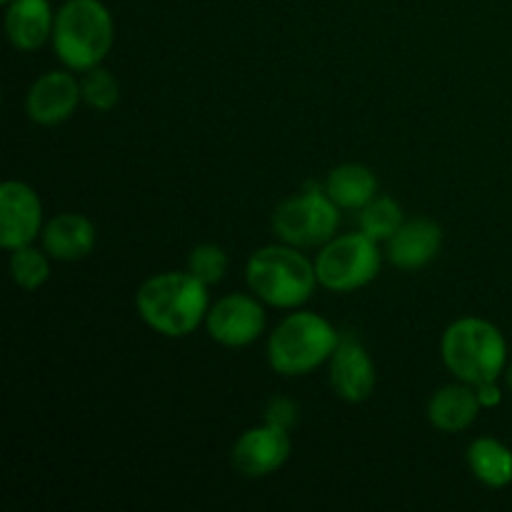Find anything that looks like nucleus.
Masks as SVG:
<instances>
[{
  "mask_svg": "<svg viewBox=\"0 0 512 512\" xmlns=\"http://www.w3.org/2000/svg\"><path fill=\"white\" fill-rule=\"evenodd\" d=\"M468 465L475 478L488 488H505L512 483V453L500 440H475L468 448Z\"/></svg>",
  "mask_w": 512,
  "mask_h": 512,
  "instance_id": "18",
  "label": "nucleus"
},
{
  "mask_svg": "<svg viewBox=\"0 0 512 512\" xmlns=\"http://www.w3.org/2000/svg\"><path fill=\"white\" fill-rule=\"evenodd\" d=\"M440 355L458 380L468 385L498 380L508 360V345L493 323L460 318L443 333Z\"/></svg>",
  "mask_w": 512,
  "mask_h": 512,
  "instance_id": "4",
  "label": "nucleus"
},
{
  "mask_svg": "<svg viewBox=\"0 0 512 512\" xmlns=\"http://www.w3.org/2000/svg\"><path fill=\"white\" fill-rule=\"evenodd\" d=\"M0 3H5V5H10V3H13V0H0Z\"/></svg>",
  "mask_w": 512,
  "mask_h": 512,
  "instance_id": "26",
  "label": "nucleus"
},
{
  "mask_svg": "<svg viewBox=\"0 0 512 512\" xmlns=\"http://www.w3.org/2000/svg\"><path fill=\"white\" fill-rule=\"evenodd\" d=\"M80 90H83L85 103L93 110H98V113H108L120 100L118 80H115V75L110 70L100 68V65L85 70L83 80H80Z\"/></svg>",
  "mask_w": 512,
  "mask_h": 512,
  "instance_id": "20",
  "label": "nucleus"
},
{
  "mask_svg": "<svg viewBox=\"0 0 512 512\" xmlns=\"http://www.w3.org/2000/svg\"><path fill=\"white\" fill-rule=\"evenodd\" d=\"M443 230L435 220L413 218L388 240V258L400 270H420L440 253Z\"/></svg>",
  "mask_w": 512,
  "mask_h": 512,
  "instance_id": "13",
  "label": "nucleus"
},
{
  "mask_svg": "<svg viewBox=\"0 0 512 512\" xmlns=\"http://www.w3.org/2000/svg\"><path fill=\"white\" fill-rule=\"evenodd\" d=\"M245 278L255 298L283 310L308 303L318 283L315 265L288 243L255 250L245 265Z\"/></svg>",
  "mask_w": 512,
  "mask_h": 512,
  "instance_id": "2",
  "label": "nucleus"
},
{
  "mask_svg": "<svg viewBox=\"0 0 512 512\" xmlns=\"http://www.w3.org/2000/svg\"><path fill=\"white\" fill-rule=\"evenodd\" d=\"M55 55L65 68L85 70L103 63L113 48V18L100 0H68L55 15Z\"/></svg>",
  "mask_w": 512,
  "mask_h": 512,
  "instance_id": "3",
  "label": "nucleus"
},
{
  "mask_svg": "<svg viewBox=\"0 0 512 512\" xmlns=\"http://www.w3.org/2000/svg\"><path fill=\"white\" fill-rule=\"evenodd\" d=\"M340 333L320 315L300 310L288 315L268 340V360L275 373L285 378L308 375L333 358Z\"/></svg>",
  "mask_w": 512,
  "mask_h": 512,
  "instance_id": "5",
  "label": "nucleus"
},
{
  "mask_svg": "<svg viewBox=\"0 0 512 512\" xmlns=\"http://www.w3.org/2000/svg\"><path fill=\"white\" fill-rule=\"evenodd\" d=\"M360 230H363L368 238H373L375 243H388L395 233L400 230V225L405 223L403 208L395 203L393 198H385V195H375L365 208H360Z\"/></svg>",
  "mask_w": 512,
  "mask_h": 512,
  "instance_id": "19",
  "label": "nucleus"
},
{
  "mask_svg": "<svg viewBox=\"0 0 512 512\" xmlns=\"http://www.w3.org/2000/svg\"><path fill=\"white\" fill-rule=\"evenodd\" d=\"M330 385L335 395L348 403H363L375 390V365L368 350L353 335H340L330 358Z\"/></svg>",
  "mask_w": 512,
  "mask_h": 512,
  "instance_id": "11",
  "label": "nucleus"
},
{
  "mask_svg": "<svg viewBox=\"0 0 512 512\" xmlns=\"http://www.w3.org/2000/svg\"><path fill=\"white\" fill-rule=\"evenodd\" d=\"M340 213L325 188L308 183L303 193L283 200L273 213V230L293 248H318L335 238Z\"/></svg>",
  "mask_w": 512,
  "mask_h": 512,
  "instance_id": "6",
  "label": "nucleus"
},
{
  "mask_svg": "<svg viewBox=\"0 0 512 512\" xmlns=\"http://www.w3.org/2000/svg\"><path fill=\"white\" fill-rule=\"evenodd\" d=\"M318 283L333 293H353L373 283L380 273L378 243L360 233L328 240L315 260Z\"/></svg>",
  "mask_w": 512,
  "mask_h": 512,
  "instance_id": "7",
  "label": "nucleus"
},
{
  "mask_svg": "<svg viewBox=\"0 0 512 512\" xmlns=\"http://www.w3.org/2000/svg\"><path fill=\"white\" fill-rule=\"evenodd\" d=\"M43 223L38 193L20 180H8L0 188V245L18 250L33 243Z\"/></svg>",
  "mask_w": 512,
  "mask_h": 512,
  "instance_id": "9",
  "label": "nucleus"
},
{
  "mask_svg": "<svg viewBox=\"0 0 512 512\" xmlns=\"http://www.w3.org/2000/svg\"><path fill=\"white\" fill-rule=\"evenodd\" d=\"M205 328L215 343L225 348H245L265 330V310L250 295H225L208 310Z\"/></svg>",
  "mask_w": 512,
  "mask_h": 512,
  "instance_id": "8",
  "label": "nucleus"
},
{
  "mask_svg": "<svg viewBox=\"0 0 512 512\" xmlns=\"http://www.w3.org/2000/svg\"><path fill=\"white\" fill-rule=\"evenodd\" d=\"M508 385H510V390H512V365H510V370H508Z\"/></svg>",
  "mask_w": 512,
  "mask_h": 512,
  "instance_id": "25",
  "label": "nucleus"
},
{
  "mask_svg": "<svg viewBox=\"0 0 512 512\" xmlns=\"http://www.w3.org/2000/svg\"><path fill=\"white\" fill-rule=\"evenodd\" d=\"M135 308L155 333L185 338L208 318V285L193 273L155 275L140 285Z\"/></svg>",
  "mask_w": 512,
  "mask_h": 512,
  "instance_id": "1",
  "label": "nucleus"
},
{
  "mask_svg": "<svg viewBox=\"0 0 512 512\" xmlns=\"http://www.w3.org/2000/svg\"><path fill=\"white\" fill-rule=\"evenodd\" d=\"M55 18L48 0H13L5 13V33L18 50H38L53 35Z\"/></svg>",
  "mask_w": 512,
  "mask_h": 512,
  "instance_id": "15",
  "label": "nucleus"
},
{
  "mask_svg": "<svg viewBox=\"0 0 512 512\" xmlns=\"http://www.w3.org/2000/svg\"><path fill=\"white\" fill-rule=\"evenodd\" d=\"M298 420V408L293 405V400L288 398H273L265 408V423L275 425V428L290 430Z\"/></svg>",
  "mask_w": 512,
  "mask_h": 512,
  "instance_id": "23",
  "label": "nucleus"
},
{
  "mask_svg": "<svg viewBox=\"0 0 512 512\" xmlns=\"http://www.w3.org/2000/svg\"><path fill=\"white\" fill-rule=\"evenodd\" d=\"M480 400L478 393L465 385H448V388L438 390L428 405V418L443 433H460V430L470 428L478 418Z\"/></svg>",
  "mask_w": 512,
  "mask_h": 512,
  "instance_id": "16",
  "label": "nucleus"
},
{
  "mask_svg": "<svg viewBox=\"0 0 512 512\" xmlns=\"http://www.w3.org/2000/svg\"><path fill=\"white\" fill-rule=\"evenodd\" d=\"M188 273L203 280L205 285H215L228 273V255L218 245H198L188 258Z\"/></svg>",
  "mask_w": 512,
  "mask_h": 512,
  "instance_id": "22",
  "label": "nucleus"
},
{
  "mask_svg": "<svg viewBox=\"0 0 512 512\" xmlns=\"http://www.w3.org/2000/svg\"><path fill=\"white\" fill-rule=\"evenodd\" d=\"M10 275H13L15 285H20L23 290H38L40 285H45L50 275L48 258H45L40 250L25 248L13 250V258H10Z\"/></svg>",
  "mask_w": 512,
  "mask_h": 512,
  "instance_id": "21",
  "label": "nucleus"
},
{
  "mask_svg": "<svg viewBox=\"0 0 512 512\" xmlns=\"http://www.w3.org/2000/svg\"><path fill=\"white\" fill-rule=\"evenodd\" d=\"M475 393H478L480 408H495V405L503 400V393H500V388L495 385V380H490V383L475 385Z\"/></svg>",
  "mask_w": 512,
  "mask_h": 512,
  "instance_id": "24",
  "label": "nucleus"
},
{
  "mask_svg": "<svg viewBox=\"0 0 512 512\" xmlns=\"http://www.w3.org/2000/svg\"><path fill=\"white\" fill-rule=\"evenodd\" d=\"M95 248V228L85 215L63 213L55 215L43 228V250L55 260L73 263L83 260Z\"/></svg>",
  "mask_w": 512,
  "mask_h": 512,
  "instance_id": "14",
  "label": "nucleus"
},
{
  "mask_svg": "<svg viewBox=\"0 0 512 512\" xmlns=\"http://www.w3.org/2000/svg\"><path fill=\"white\" fill-rule=\"evenodd\" d=\"M80 98H83V90H80L75 75L53 70V73H45L43 78L30 85L25 108H28L33 123L60 125L75 113Z\"/></svg>",
  "mask_w": 512,
  "mask_h": 512,
  "instance_id": "12",
  "label": "nucleus"
},
{
  "mask_svg": "<svg viewBox=\"0 0 512 512\" xmlns=\"http://www.w3.org/2000/svg\"><path fill=\"white\" fill-rule=\"evenodd\" d=\"M233 468L245 478H265L283 468L290 458L288 430L275 425H258L245 430L233 445Z\"/></svg>",
  "mask_w": 512,
  "mask_h": 512,
  "instance_id": "10",
  "label": "nucleus"
},
{
  "mask_svg": "<svg viewBox=\"0 0 512 512\" xmlns=\"http://www.w3.org/2000/svg\"><path fill=\"white\" fill-rule=\"evenodd\" d=\"M323 188L338 208L360 210L378 195V178L365 165L345 163L330 170Z\"/></svg>",
  "mask_w": 512,
  "mask_h": 512,
  "instance_id": "17",
  "label": "nucleus"
}]
</instances>
